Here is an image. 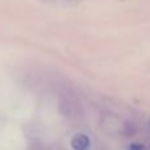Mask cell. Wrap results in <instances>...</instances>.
Masks as SVG:
<instances>
[{"mask_svg": "<svg viewBox=\"0 0 150 150\" xmlns=\"http://www.w3.org/2000/svg\"><path fill=\"white\" fill-rule=\"evenodd\" d=\"M50 1H57V0H50ZM59 1H75V0H59Z\"/></svg>", "mask_w": 150, "mask_h": 150, "instance_id": "cell-2", "label": "cell"}, {"mask_svg": "<svg viewBox=\"0 0 150 150\" xmlns=\"http://www.w3.org/2000/svg\"><path fill=\"white\" fill-rule=\"evenodd\" d=\"M88 145H90V140H88L87 136H84V134L75 136L73 140V146L75 150H86Z\"/></svg>", "mask_w": 150, "mask_h": 150, "instance_id": "cell-1", "label": "cell"}]
</instances>
